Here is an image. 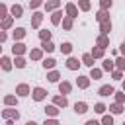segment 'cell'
<instances>
[{
	"label": "cell",
	"mask_w": 125,
	"mask_h": 125,
	"mask_svg": "<svg viewBox=\"0 0 125 125\" xmlns=\"http://www.w3.org/2000/svg\"><path fill=\"white\" fill-rule=\"evenodd\" d=\"M64 64H66V68H68V70H78V68H80V64H82V61H78L76 57H70V55H68V59H66V62H64Z\"/></svg>",
	"instance_id": "cell-9"
},
{
	"label": "cell",
	"mask_w": 125,
	"mask_h": 125,
	"mask_svg": "<svg viewBox=\"0 0 125 125\" xmlns=\"http://www.w3.org/2000/svg\"><path fill=\"white\" fill-rule=\"evenodd\" d=\"M16 123V119H6V125H14Z\"/></svg>",
	"instance_id": "cell-50"
},
{
	"label": "cell",
	"mask_w": 125,
	"mask_h": 125,
	"mask_svg": "<svg viewBox=\"0 0 125 125\" xmlns=\"http://www.w3.org/2000/svg\"><path fill=\"white\" fill-rule=\"evenodd\" d=\"M41 49H43L45 53H53V51L57 49V45H55L53 41H41Z\"/></svg>",
	"instance_id": "cell-34"
},
{
	"label": "cell",
	"mask_w": 125,
	"mask_h": 125,
	"mask_svg": "<svg viewBox=\"0 0 125 125\" xmlns=\"http://www.w3.org/2000/svg\"><path fill=\"white\" fill-rule=\"evenodd\" d=\"M61 23H62V29H64V31H70V29H72V25H74V18H70V16H66V14H64V18H62V21H61Z\"/></svg>",
	"instance_id": "cell-26"
},
{
	"label": "cell",
	"mask_w": 125,
	"mask_h": 125,
	"mask_svg": "<svg viewBox=\"0 0 125 125\" xmlns=\"http://www.w3.org/2000/svg\"><path fill=\"white\" fill-rule=\"evenodd\" d=\"M43 53H45V51H43L41 47H35V49L29 51V59H31V61H43Z\"/></svg>",
	"instance_id": "cell-18"
},
{
	"label": "cell",
	"mask_w": 125,
	"mask_h": 125,
	"mask_svg": "<svg viewBox=\"0 0 125 125\" xmlns=\"http://www.w3.org/2000/svg\"><path fill=\"white\" fill-rule=\"evenodd\" d=\"M6 16H10V8H8V4H2L0 6V18H6Z\"/></svg>",
	"instance_id": "cell-46"
},
{
	"label": "cell",
	"mask_w": 125,
	"mask_h": 125,
	"mask_svg": "<svg viewBox=\"0 0 125 125\" xmlns=\"http://www.w3.org/2000/svg\"><path fill=\"white\" fill-rule=\"evenodd\" d=\"M59 49H61V53H62V55H70L74 47H72V43H70V41H64V43H61V45H59Z\"/></svg>",
	"instance_id": "cell-32"
},
{
	"label": "cell",
	"mask_w": 125,
	"mask_h": 125,
	"mask_svg": "<svg viewBox=\"0 0 125 125\" xmlns=\"http://www.w3.org/2000/svg\"><path fill=\"white\" fill-rule=\"evenodd\" d=\"M47 80L53 82V84H59V82H61V72L55 70V68H53V70H47Z\"/></svg>",
	"instance_id": "cell-19"
},
{
	"label": "cell",
	"mask_w": 125,
	"mask_h": 125,
	"mask_svg": "<svg viewBox=\"0 0 125 125\" xmlns=\"http://www.w3.org/2000/svg\"><path fill=\"white\" fill-rule=\"evenodd\" d=\"M78 8H80V12H90L92 4H90V0H78Z\"/></svg>",
	"instance_id": "cell-38"
},
{
	"label": "cell",
	"mask_w": 125,
	"mask_h": 125,
	"mask_svg": "<svg viewBox=\"0 0 125 125\" xmlns=\"http://www.w3.org/2000/svg\"><path fill=\"white\" fill-rule=\"evenodd\" d=\"M74 111H76L78 115L86 113V111H88V104H86V102H76V104H74Z\"/></svg>",
	"instance_id": "cell-33"
},
{
	"label": "cell",
	"mask_w": 125,
	"mask_h": 125,
	"mask_svg": "<svg viewBox=\"0 0 125 125\" xmlns=\"http://www.w3.org/2000/svg\"><path fill=\"white\" fill-rule=\"evenodd\" d=\"M10 16L21 18V16H23V6H21V4H12V6H10Z\"/></svg>",
	"instance_id": "cell-15"
},
{
	"label": "cell",
	"mask_w": 125,
	"mask_h": 125,
	"mask_svg": "<svg viewBox=\"0 0 125 125\" xmlns=\"http://www.w3.org/2000/svg\"><path fill=\"white\" fill-rule=\"evenodd\" d=\"M41 66H43L45 70H53V68L57 66V61H55L53 57H47V59H43V61H41Z\"/></svg>",
	"instance_id": "cell-23"
},
{
	"label": "cell",
	"mask_w": 125,
	"mask_h": 125,
	"mask_svg": "<svg viewBox=\"0 0 125 125\" xmlns=\"http://www.w3.org/2000/svg\"><path fill=\"white\" fill-rule=\"evenodd\" d=\"M51 37H53V31H49V29H41L39 31V39L41 41H51Z\"/></svg>",
	"instance_id": "cell-37"
},
{
	"label": "cell",
	"mask_w": 125,
	"mask_h": 125,
	"mask_svg": "<svg viewBox=\"0 0 125 125\" xmlns=\"http://www.w3.org/2000/svg\"><path fill=\"white\" fill-rule=\"evenodd\" d=\"M80 61H82V64H86L88 68H92V66H94V61H96V59L92 57V53H84Z\"/></svg>",
	"instance_id": "cell-29"
},
{
	"label": "cell",
	"mask_w": 125,
	"mask_h": 125,
	"mask_svg": "<svg viewBox=\"0 0 125 125\" xmlns=\"http://www.w3.org/2000/svg\"><path fill=\"white\" fill-rule=\"evenodd\" d=\"M90 53H92V57H94V59L98 61V59H104V55H105V49H102V47H98V45H94Z\"/></svg>",
	"instance_id": "cell-28"
},
{
	"label": "cell",
	"mask_w": 125,
	"mask_h": 125,
	"mask_svg": "<svg viewBox=\"0 0 125 125\" xmlns=\"http://www.w3.org/2000/svg\"><path fill=\"white\" fill-rule=\"evenodd\" d=\"M41 21H43V14L35 10V12H33V16H31V27H33V29H39Z\"/></svg>",
	"instance_id": "cell-12"
},
{
	"label": "cell",
	"mask_w": 125,
	"mask_h": 125,
	"mask_svg": "<svg viewBox=\"0 0 125 125\" xmlns=\"http://www.w3.org/2000/svg\"><path fill=\"white\" fill-rule=\"evenodd\" d=\"M121 125H125V121H123V123H121Z\"/></svg>",
	"instance_id": "cell-53"
},
{
	"label": "cell",
	"mask_w": 125,
	"mask_h": 125,
	"mask_svg": "<svg viewBox=\"0 0 125 125\" xmlns=\"http://www.w3.org/2000/svg\"><path fill=\"white\" fill-rule=\"evenodd\" d=\"M14 20H16L14 16H6V18H2V23H0V27H2L4 31H8V29L14 25Z\"/></svg>",
	"instance_id": "cell-25"
},
{
	"label": "cell",
	"mask_w": 125,
	"mask_h": 125,
	"mask_svg": "<svg viewBox=\"0 0 125 125\" xmlns=\"http://www.w3.org/2000/svg\"><path fill=\"white\" fill-rule=\"evenodd\" d=\"M123 90H125V78H123Z\"/></svg>",
	"instance_id": "cell-52"
},
{
	"label": "cell",
	"mask_w": 125,
	"mask_h": 125,
	"mask_svg": "<svg viewBox=\"0 0 125 125\" xmlns=\"http://www.w3.org/2000/svg\"><path fill=\"white\" fill-rule=\"evenodd\" d=\"M102 125H113V113H104L102 115Z\"/></svg>",
	"instance_id": "cell-39"
},
{
	"label": "cell",
	"mask_w": 125,
	"mask_h": 125,
	"mask_svg": "<svg viewBox=\"0 0 125 125\" xmlns=\"http://www.w3.org/2000/svg\"><path fill=\"white\" fill-rule=\"evenodd\" d=\"M78 12H80L78 4H72V2H66V4H64V14H66V16H70V18H78Z\"/></svg>",
	"instance_id": "cell-4"
},
{
	"label": "cell",
	"mask_w": 125,
	"mask_h": 125,
	"mask_svg": "<svg viewBox=\"0 0 125 125\" xmlns=\"http://www.w3.org/2000/svg\"><path fill=\"white\" fill-rule=\"evenodd\" d=\"M113 96H115V102H119V104H125V90H119V92H115Z\"/></svg>",
	"instance_id": "cell-43"
},
{
	"label": "cell",
	"mask_w": 125,
	"mask_h": 125,
	"mask_svg": "<svg viewBox=\"0 0 125 125\" xmlns=\"http://www.w3.org/2000/svg\"><path fill=\"white\" fill-rule=\"evenodd\" d=\"M2 119H20V111L16 109V107H6V109H2Z\"/></svg>",
	"instance_id": "cell-5"
},
{
	"label": "cell",
	"mask_w": 125,
	"mask_h": 125,
	"mask_svg": "<svg viewBox=\"0 0 125 125\" xmlns=\"http://www.w3.org/2000/svg\"><path fill=\"white\" fill-rule=\"evenodd\" d=\"M14 66L16 68H25L27 66V61L23 57H14Z\"/></svg>",
	"instance_id": "cell-35"
},
{
	"label": "cell",
	"mask_w": 125,
	"mask_h": 125,
	"mask_svg": "<svg viewBox=\"0 0 125 125\" xmlns=\"http://www.w3.org/2000/svg\"><path fill=\"white\" fill-rule=\"evenodd\" d=\"M18 98H20V96L6 94V96H4V105H6V107H16V105H18Z\"/></svg>",
	"instance_id": "cell-14"
},
{
	"label": "cell",
	"mask_w": 125,
	"mask_h": 125,
	"mask_svg": "<svg viewBox=\"0 0 125 125\" xmlns=\"http://www.w3.org/2000/svg\"><path fill=\"white\" fill-rule=\"evenodd\" d=\"M115 68H119V70H125V57H123V55L115 57Z\"/></svg>",
	"instance_id": "cell-40"
},
{
	"label": "cell",
	"mask_w": 125,
	"mask_h": 125,
	"mask_svg": "<svg viewBox=\"0 0 125 125\" xmlns=\"http://www.w3.org/2000/svg\"><path fill=\"white\" fill-rule=\"evenodd\" d=\"M111 20H107V21H102L100 23V33H104V35H109V31H111Z\"/></svg>",
	"instance_id": "cell-31"
},
{
	"label": "cell",
	"mask_w": 125,
	"mask_h": 125,
	"mask_svg": "<svg viewBox=\"0 0 125 125\" xmlns=\"http://www.w3.org/2000/svg\"><path fill=\"white\" fill-rule=\"evenodd\" d=\"M6 41H8V31L2 29V31H0V43H6Z\"/></svg>",
	"instance_id": "cell-47"
},
{
	"label": "cell",
	"mask_w": 125,
	"mask_h": 125,
	"mask_svg": "<svg viewBox=\"0 0 125 125\" xmlns=\"http://www.w3.org/2000/svg\"><path fill=\"white\" fill-rule=\"evenodd\" d=\"M96 45L102 47V49H107V47H109V37L104 35V33H100V35L96 37Z\"/></svg>",
	"instance_id": "cell-17"
},
{
	"label": "cell",
	"mask_w": 125,
	"mask_h": 125,
	"mask_svg": "<svg viewBox=\"0 0 125 125\" xmlns=\"http://www.w3.org/2000/svg\"><path fill=\"white\" fill-rule=\"evenodd\" d=\"M123 43H125V39H123Z\"/></svg>",
	"instance_id": "cell-54"
},
{
	"label": "cell",
	"mask_w": 125,
	"mask_h": 125,
	"mask_svg": "<svg viewBox=\"0 0 125 125\" xmlns=\"http://www.w3.org/2000/svg\"><path fill=\"white\" fill-rule=\"evenodd\" d=\"M119 53L125 57V43H121V47H119Z\"/></svg>",
	"instance_id": "cell-49"
},
{
	"label": "cell",
	"mask_w": 125,
	"mask_h": 125,
	"mask_svg": "<svg viewBox=\"0 0 125 125\" xmlns=\"http://www.w3.org/2000/svg\"><path fill=\"white\" fill-rule=\"evenodd\" d=\"M109 113H113V115H119V113H123V109H125V104H119V102H113L109 107Z\"/></svg>",
	"instance_id": "cell-21"
},
{
	"label": "cell",
	"mask_w": 125,
	"mask_h": 125,
	"mask_svg": "<svg viewBox=\"0 0 125 125\" xmlns=\"http://www.w3.org/2000/svg\"><path fill=\"white\" fill-rule=\"evenodd\" d=\"M102 68H104V72H113L115 70V61H111V59H104V62H102Z\"/></svg>",
	"instance_id": "cell-24"
},
{
	"label": "cell",
	"mask_w": 125,
	"mask_h": 125,
	"mask_svg": "<svg viewBox=\"0 0 125 125\" xmlns=\"http://www.w3.org/2000/svg\"><path fill=\"white\" fill-rule=\"evenodd\" d=\"M111 78H113L115 82H121V80H123V70H119V68H115V70L111 72Z\"/></svg>",
	"instance_id": "cell-41"
},
{
	"label": "cell",
	"mask_w": 125,
	"mask_h": 125,
	"mask_svg": "<svg viewBox=\"0 0 125 125\" xmlns=\"http://www.w3.org/2000/svg\"><path fill=\"white\" fill-rule=\"evenodd\" d=\"M53 104H55V105H59V107L62 109V107H66V105H68V100H66V96H64V94H62V96L59 94V96H53Z\"/></svg>",
	"instance_id": "cell-20"
},
{
	"label": "cell",
	"mask_w": 125,
	"mask_h": 125,
	"mask_svg": "<svg viewBox=\"0 0 125 125\" xmlns=\"http://www.w3.org/2000/svg\"><path fill=\"white\" fill-rule=\"evenodd\" d=\"M23 53H27V45L21 41H14L12 45V55L14 57H23Z\"/></svg>",
	"instance_id": "cell-1"
},
{
	"label": "cell",
	"mask_w": 125,
	"mask_h": 125,
	"mask_svg": "<svg viewBox=\"0 0 125 125\" xmlns=\"http://www.w3.org/2000/svg\"><path fill=\"white\" fill-rule=\"evenodd\" d=\"M113 0H100V10H111Z\"/></svg>",
	"instance_id": "cell-42"
},
{
	"label": "cell",
	"mask_w": 125,
	"mask_h": 125,
	"mask_svg": "<svg viewBox=\"0 0 125 125\" xmlns=\"http://www.w3.org/2000/svg\"><path fill=\"white\" fill-rule=\"evenodd\" d=\"M98 94H100L102 98H107V96H113V94H115V88H113L111 84H104V86H100Z\"/></svg>",
	"instance_id": "cell-10"
},
{
	"label": "cell",
	"mask_w": 125,
	"mask_h": 125,
	"mask_svg": "<svg viewBox=\"0 0 125 125\" xmlns=\"http://www.w3.org/2000/svg\"><path fill=\"white\" fill-rule=\"evenodd\" d=\"M25 125H37V123H35V121H33V119H29V121H27V123H25Z\"/></svg>",
	"instance_id": "cell-51"
},
{
	"label": "cell",
	"mask_w": 125,
	"mask_h": 125,
	"mask_svg": "<svg viewBox=\"0 0 125 125\" xmlns=\"http://www.w3.org/2000/svg\"><path fill=\"white\" fill-rule=\"evenodd\" d=\"M43 125H61V121H59V117H45Z\"/></svg>",
	"instance_id": "cell-44"
},
{
	"label": "cell",
	"mask_w": 125,
	"mask_h": 125,
	"mask_svg": "<svg viewBox=\"0 0 125 125\" xmlns=\"http://www.w3.org/2000/svg\"><path fill=\"white\" fill-rule=\"evenodd\" d=\"M105 109H107V105H105L104 102H98V104H94V111H96L98 115H104V113H105Z\"/></svg>",
	"instance_id": "cell-36"
},
{
	"label": "cell",
	"mask_w": 125,
	"mask_h": 125,
	"mask_svg": "<svg viewBox=\"0 0 125 125\" xmlns=\"http://www.w3.org/2000/svg\"><path fill=\"white\" fill-rule=\"evenodd\" d=\"M0 66H2L4 72H10V70L14 68V61H12L8 55H2V57H0Z\"/></svg>",
	"instance_id": "cell-6"
},
{
	"label": "cell",
	"mask_w": 125,
	"mask_h": 125,
	"mask_svg": "<svg viewBox=\"0 0 125 125\" xmlns=\"http://www.w3.org/2000/svg\"><path fill=\"white\" fill-rule=\"evenodd\" d=\"M16 96H20V98H27V96H31V88H29V84H25V82L18 84V86H16Z\"/></svg>",
	"instance_id": "cell-3"
},
{
	"label": "cell",
	"mask_w": 125,
	"mask_h": 125,
	"mask_svg": "<svg viewBox=\"0 0 125 125\" xmlns=\"http://www.w3.org/2000/svg\"><path fill=\"white\" fill-rule=\"evenodd\" d=\"M109 20V10H98L96 12V21H107Z\"/></svg>",
	"instance_id": "cell-27"
},
{
	"label": "cell",
	"mask_w": 125,
	"mask_h": 125,
	"mask_svg": "<svg viewBox=\"0 0 125 125\" xmlns=\"http://www.w3.org/2000/svg\"><path fill=\"white\" fill-rule=\"evenodd\" d=\"M62 12H61V8L59 10H55V12H51V23L53 25H61V21H62Z\"/></svg>",
	"instance_id": "cell-16"
},
{
	"label": "cell",
	"mask_w": 125,
	"mask_h": 125,
	"mask_svg": "<svg viewBox=\"0 0 125 125\" xmlns=\"http://www.w3.org/2000/svg\"><path fill=\"white\" fill-rule=\"evenodd\" d=\"M59 92L64 94V96H68V94L72 92V84H70L68 80H61V82H59Z\"/></svg>",
	"instance_id": "cell-13"
},
{
	"label": "cell",
	"mask_w": 125,
	"mask_h": 125,
	"mask_svg": "<svg viewBox=\"0 0 125 125\" xmlns=\"http://www.w3.org/2000/svg\"><path fill=\"white\" fill-rule=\"evenodd\" d=\"M90 82H92V78H90V76H84V74H80V76L76 78V86H78L80 90H88V88H90Z\"/></svg>",
	"instance_id": "cell-7"
},
{
	"label": "cell",
	"mask_w": 125,
	"mask_h": 125,
	"mask_svg": "<svg viewBox=\"0 0 125 125\" xmlns=\"http://www.w3.org/2000/svg\"><path fill=\"white\" fill-rule=\"evenodd\" d=\"M47 94H49V92H47L45 88H41V86H35V88L31 90V98H33L35 102H43V100L47 98Z\"/></svg>",
	"instance_id": "cell-2"
},
{
	"label": "cell",
	"mask_w": 125,
	"mask_h": 125,
	"mask_svg": "<svg viewBox=\"0 0 125 125\" xmlns=\"http://www.w3.org/2000/svg\"><path fill=\"white\" fill-rule=\"evenodd\" d=\"M43 8H45V12H55L61 8V0H45Z\"/></svg>",
	"instance_id": "cell-11"
},
{
	"label": "cell",
	"mask_w": 125,
	"mask_h": 125,
	"mask_svg": "<svg viewBox=\"0 0 125 125\" xmlns=\"http://www.w3.org/2000/svg\"><path fill=\"white\" fill-rule=\"evenodd\" d=\"M59 113H61V107L59 105H55V104L45 105V117H59Z\"/></svg>",
	"instance_id": "cell-8"
},
{
	"label": "cell",
	"mask_w": 125,
	"mask_h": 125,
	"mask_svg": "<svg viewBox=\"0 0 125 125\" xmlns=\"http://www.w3.org/2000/svg\"><path fill=\"white\" fill-rule=\"evenodd\" d=\"M25 35H27L25 27H16V29L12 31V37H14V41H21V39H23Z\"/></svg>",
	"instance_id": "cell-22"
},
{
	"label": "cell",
	"mask_w": 125,
	"mask_h": 125,
	"mask_svg": "<svg viewBox=\"0 0 125 125\" xmlns=\"http://www.w3.org/2000/svg\"><path fill=\"white\" fill-rule=\"evenodd\" d=\"M92 80H100L102 76H104V68H96V66H92L90 68V74H88Z\"/></svg>",
	"instance_id": "cell-30"
},
{
	"label": "cell",
	"mask_w": 125,
	"mask_h": 125,
	"mask_svg": "<svg viewBox=\"0 0 125 125\" xmlns=\"http://www.w3.org/2000/svg\"><path fill=\"white\" fill-rule=\"evenodd\" d=\"M84 125H102V121H98V119H88Z\"/></svg>",
	"instance_id": "cell-48"
},
{
	"label": "cell",
	"mask_w": 125,
	"mask_h": 125,
	"mask_svg": "<svg viewBox=\"0 0 125 125\" xmlns=\"http://www.w3.org/2000/svg\"><path fill=\"white\" fill-rule=\"evenodd\" d=\"M45 4V0H29V8L31 10H37L39 6H43Z\"/></svg>",
	"instance_id": "cell-45"
}]
</instances>
